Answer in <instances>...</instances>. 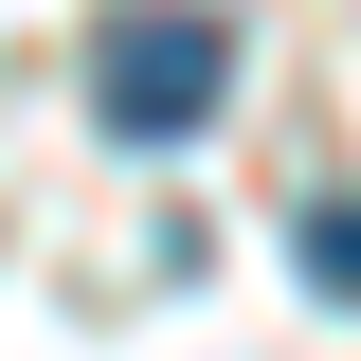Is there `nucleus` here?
<instances>
[{
	"instance_id": "nucleus-1",
	"label": "nucleus",
	"mask_w": 361,
	"mask_h": 361,
	"mask_svg": "<svg viewBox=\"0 0 361 361\" xmlns=\"http://www.w3.org/2000/svg\"><path fill=\"white\" fill-rule=\"evenodd\" d=\"M217 90H235V18H127V37L90 54V109H109L127 145H180Z\"/></svg>"
},
{
	"instance_id": "nucleus-2",
	"label": "nucleus",
	"mask_w": 361,
	"mask_h": 361,
	"mask_svg": "<svg viewBox=\"0 0 361 361\" xmlns=\"http://www.w3.org/2000/svg\"><path fill=\"white\" fill-rule=\"evenodd\" d=\"M289 253H307V289H343V307H361V199H307Z\"/></svg>"
}]
</instances>
